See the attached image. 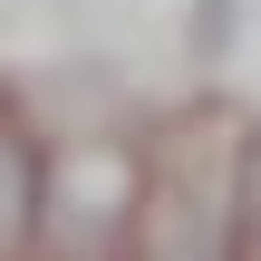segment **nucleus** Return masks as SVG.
<instances>
[{"label":"nucleus","instance_id":"1","mask_svg":"<svg viewBox=\"0 0 261 261\" xmlns=\"http://www.w3.org/2000/svg\"><path fill=\"white\" fill-rule=\"evenodd\" d=\"M39 194H48V145H39L29 116H10V136H0V232H10V252L39 242Z\"/></svg>","mask_w":261,"mask_h":261},{"label":"nucleus","instance_id":"2","mask_svg":"<svg viewBox=\"0 0 261 261\" xmlns=\"http://www.w3.org/2000/svg\"><path fill=\"white\" fill-rule=\"evenodd\" d=\"M223 194H232V232L261 242V126L242 136V155H232V184H223Z\"/></svg>","mask_w":261,"mask_h":261},{"label":"nucleus","instance_id":"3","mask_svg":"<svg viewBox=\"0 0 261 261\" xmlns=\"http://www.w3.org/2000/svg\"><path fill=\"white\" fill-rule=\"evenodd\" d=\"M223 39H232V0H194V48L213 58Z\"/></svg>","mask_w":261,"mask_h":261}]
</instances>
